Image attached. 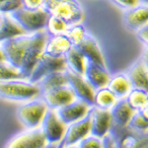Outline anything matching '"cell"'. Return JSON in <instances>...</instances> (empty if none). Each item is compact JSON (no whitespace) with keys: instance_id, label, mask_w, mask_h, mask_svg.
Returning <instances> with one entry per match:
<instances>
[{"instance_id":"obj_6","label":"cell","mask_w":148,"mask_h":148,"mask_svg":"<svg viewBox=\"0 0 148 148\" xmlns=\"http://www.w3.org/2000/svg\"><path fill=\"white\" fill-rule=\"evenodd\" d=\"M110 132L119 148H148V130L137 132L126 126L125 128L111 127Z\"/></svg>"},{"instance_id":"obj_14","label":"cell","mask_w":148,"mask_h":148,"mask_svg":"<svg viewBox=\"0 0 148 148\" xmlns=\"http://www.w3.org/2000/svg\"><path fill=\"white\" fill-rule=\"evenodd\" d=\"M90 109H91V106H89L81 100L75 99L73 102L69 103L56 111L59 119L62 121V123L68 125L74 121H77L84 118L86 114L89 113Z\"/></svg>"},{"instance_id":"obj_44","label":"cell","mask_w":148,"mask_h":148,"mask_svg":"<svg viewBox=\"0 0 148 148\" xmlns=\"http://www.w3.org/2000/svg\"><path fill=\"white\" fill-rule=\"evenodd\" d=\"M140 3L142 4H146V5H148V0H139Z\"/></svg>"},{"instance_id":"obj_41","label":"cell","mask_w":148,"mask_h":148,"mask_svg":"<svg viewBox=\"0 0 148 148\" xmlns=\"http://www.w3.org/2000/svg\"><path fill=\"white\" fill-rule=\"evenodd\" d=\"M4 15L5 14H2L1 12H0V26H1L2 22H3V19H4Z\"/></svg>"},{"instance_id":"obj_16","label":"cell","mask_w":148,"mask_h":148,"mask_svg":"<svg viewBox=\"0 0 148 148\" xmlns=\"http://www.w3.org/2000/svg\"><path fill=\"white\" fill-rule=\"evenodd\" d=\"M83 76L95 90H98L108 86L112 73L110 72L107 66H102L100 64L87 60Z\"/></svg>"},{"instance_id":"obj_22","label":"cell","mask_w":148,"mask_h":148,"mask_svg":"<svg viewBox=\"0 0 148 148\" xmlns=\"http://www.w3.org/2000/svg\"><path fill=\"white\" fill-rule=\"evenodd\" d=\"M66 69L73 73L84 75L87 59L78 47H72V49L64 56Z\"/></svg>"},{"instance_id":"obj_35","label":"cell","mask_w":148,"mask_h":148,"mask_svg":"<svg viewBox=\"0 0 148 148\" xmlns=\"http://www.w3.org/2000/svg\"><path fill=\"white\" fill-rule=\"evenodd\" d=\"M103 148H119L118 143L111 132L103 137Z\"/></svg>"},{"instance_id":"obj_15","label":"cell","mask_w":148,"mask_h":148,"mask_svg":"<svg viewBox=\"0 0 148 148\" xmlns=\"http://www.w3.org/2000/svg\"><path fill=\"white\" fill-rule=\"evenodd\" d=\"M123 21L128 30L136 33L148 25V5L139 3L128 10L123 11Z\"/></svg>"},{"instance_id":"obj_17","label":"cell","mask_w":148,"mask_h":148,"mask_svg":"<svg viewBox=\"0 0 148 148\" xmlns=\"http://www.w3.org/2000/svg\"><path fill=\"white\" fill-rule=\"evenodd\" d=\"M110 111L113 119L112 127L116 128H125L128 126L131 118L135 113L134 110L126 102L125 98L119 99Z\"/></svg>"},{"instance_id":"obj_26","label":"cell","mask_w":148,"mask_h":148,"mask_svg":"<svg viewBox=\"0 0 148 148\" xmlns=\"http://www.w3.org/2000/svg\"><path fill=\"white\" fill-rule=\"evenodd\" d=\"M15 79H27V78L24 76L21 69L12 65L7 60L0 61V82Z\"/></svg>"},{"instance_id":"obj_25","label":"cell","mask_w":148,"mask_h":148,"mask_svg":"<svg viewBox=\"0 0 148 148\" xmlns=\"http://www.w3.org/2000/svg\"><path fill=\"white\" fill-rule=\"evenodd\" d=\"M118 100L116 95L108 87H104L95 91L93 106L103 110H111Z\"/></svg>"},{"instance_id":"obj_1","label":"cell","mask_w":148,"mask_h":148,"mask_svg":"<svg viewBox=\"0 0 148 148\" xmlns=\"http://www.w3.org/2000/svg\"><path fill=\"white\" fill-rule=\"evenodd\" d=\"M47 37L49 35L46 31H40L25 33L4 40L1 45L6 60L21 69L24 76L29 79L38 60L44 54Z\"/></svg>"},{"instance_id":"obj_5","label":"cell","mask_w":148,"mask_h":148,"mask_svg":"<svg viewBox=\"0 0 148 148\" xmlns=\"http://www.w3.org/2000/svg\"><path fill=\"white\" fill-rule=\"evenodd\" d=\"M25 31V33H36L46 31L49 13L45 8L32 10L21 7L9 14Z\"/></svg>"},{"instance_id":"obj_2","label":"cell","mask_w":148,"mask_h":148,"mask_svg":"<svg viewBox=\"0 0 148 148\" xmlns=\"http://www.w3.org/2000/svg\"><path fill=\"white\" fill-rule=\"evenodd\" d=\"M42 95L38 83L29 79H15L0 82V99L8 102L25 103Z\"/></svg>"},{"instance_id":"obj_43","label":"cell","mask_w":148,"mask_h":148,"mask_svg":"<svg viewBox=\"0 0 148 148\" xmlns=\"http://www.w3.org/2000/svg\"><path fill=\"white\" fill-rule=\"evenodd\" d=\"M63 148H79L78 147V145H70V146H66V147H64Z\"/></svg>"},{"instance_id":"obj_20","label":"cell","mask_w":148,"mask_h":148,"mask_svg":"<svg viewBox=\"0 0 148 148\" xmlns=\"http://www.w3.org/2000/svg\"><path fill=\"white\" fill-rule=\"evenodd\" d=\"M125 72L130 77L132 88L142 89L148 93V66L140 57L126 69Z\"/></svg>"},{"instance_id":"obj_34","label":"cell","mask_w":148,"mask_h":148,"mask_svg":"<svg viewBox=\"0 0 148 148\" xmlns=\"http://www.w3.org/2000/svg\"><path fill=\"white\" fill-rule=\"evenodd\" d=\"M21 3L24 8L37 10V9L45 8L46 0H21Z\"/></svg>"},{"instance_id":"obj_21","label":"cell","mask_w":148,"mask_h":148,"mask_svg":"<svg viewBox=\"0 0 148 148\" xmlns=\"http://www.w3.org/2000/svg\"><path fill=\"white\" fill-rule=\"evenodd\" d=\"M107 87L116 96L118 99L125 98L132 89V84L125 71H119L113 73Z\"/></svg>"},{"instance_id":"obj_42","label":"cell","mask_w":148,"mask_h":148,"mask_svg":"<svg viewBox=\"0 0 148 148\" xmlns=\"http://www.w3.org/2000/svg\"><path fill=\"white\" fill-rule=\"evenodd\" d=\"M63 146H64L63 141H62V140H61V141L58 143V147H57V148H63Z\"/></svg>"},{"instance_id":"obj_7","label":"cell","mask_w":148,"mask_h":148,"mask_svg":"<svg viewBox=\"0 0 148 148\" xmlns=\"http://www.w3.org/2000/svg\"><path fill=\"white\" fill-rule=\"evenodd\" d=\"M66 126L67 125L63 123L57 116L56 110L49 109L45 114V118L40 127L42 128L47 142L59 143L65 134Z\"/></svg>"},{"instance_id":"obj_19","label":"cell","mask_w":148,"mask_h":148,"mask_svg":"<svg viewBox=\"0 0 148 148\" xmlns=\"http://www.w3.org/2000/svg\"><path fill=\"white\" fill-rule=\"evenodd\" d=\"M78 47L80 49L88 61L100 64L102 66H107L106 59H105L101 46H100L99 42L91 34H88L84 42L79 47Z\"/></svg>"},{"instance_id":"obj_29","label":"cell","mask_w":148,"mask_h":148,"mask_svg":"<svg viewBox=\"0 0 148 148\" xmlns=\"http://www.w3.org/2000/svg\"><path fill=\"white\" fill-rule=\"evenodd\" d=\"M69 26L70 25L61 18H58L53 15H49L46 26V32L49 36L63 35L66 34Z\"/></svg>"},{"instance_id":"obj_8","label":"cell","mask_w":148,"mask_h":148,"mask_svg":"<svg viewBox=\"0 0 148 148\" xmlns=\"http://www.w3.org/2000/svg\"><path fill=\"white\" fill-rule=\"evenodd\" d=\"M65 69L66 64L64 57H54L44 53L40 57L36 66L33 69L29 80L34 83H38L47 74L56 72V71H62Z\"/></svg>"},{"instance_id":"obj_33","label":"cell","mask_w":148,"mask_h":148,"mask_svg":"<svg viewBox=\"0 0 148 148\" xmlns=\"http://www.w3.org/2000/svg\"><path fill=\"white\" fill-rule=\"evenodd\" d=\"M112 4H114L116 8L123 11L128 10L132 7L138 5L140 3L139 0H110Z\"/></svg>"},{"instance_id":"obj_27","label":"cell","mask_w":148,"mask_h":148,"mask_svg":"<svg viewBox=\"0 0 148 148\" xmlns=\"http://www.w3.org/2000/svg\"><path fill=\"white\" fill-rule=\"evenodd\" d=\"M88 31L87 29L82 23H77L70 25L66 32V36L68 37V39L70 40V42H72L73 47H79L86 37L88 36Z\"/></svg>"},{"instance_id":"obj_30","label":"cell","mask_w":148,"mask_h":148,"mask_svg":"<svg viewBox=\"0 0 148 148\" xmlns=\"http://www.w3.org/2000/svg\"><path fill=\"white\" fill-rule=\"evenodd\" d=\"M128 127L137 132L146 131L148 130V121L143 118L139 112L136 111L128 123Z\"/></svg>"},{"instance_id":"obj_23","label":"cell","mask_w":148,"mask_h":148,"mask_svg":"<svg viewBox=\"0 0 148 148\" xmlns=\"http://www.w3.org/2000/svg\"><path fill=\"white\" fill-rule=\"evenodd\" d=\"M22 34H25V31L23 30L22 27L11 17V15L5 14L3 22L0 26V42L13 39Z\"/></svg>"},{"instance_id":"obj_37","label":"cell","mask_w":148,"mask_h":148,"mask_svg":"<svg viewBox=\"0 0 148 148\" xmlns=\"http://www.w3.org/2000/svg\"><path fill=\"white\" fill-rule=\"evenodd\" d=\"M138 112L141 114V116H143V118L146 119V120L148 121V100L146 101V103H145V104L142 106V108L140 109Z\"/></svg>"},{"instance_id":"obj_4","label":"cell","mask_w":148,"mask_h":148,"mask_svg":"<svg viewBox=\"0 0 148 148\" xmlns=\"http://www.w3.org/2000/svg\"><path fill=\"white\" fill-rule=\"evenodd\" d=\"M49 107L42 97L31 101L21 103L17 109V118L19 121L27 130L40 127Z\"/></svg>"},{"instance_id":"obj_3","label":"cell","mask_w":148,"mask_h":148,"mask_svg":"<svg viewBox=\"0 0 148 148\" xmlns=\"http://www.w3.org/2000/svg\"><path fill=\"white\" fill-rule=\"evenodd\" d=\"M45 9L49 15L61 18L69 25L82 23L85 16L79 0H46Z\"/></svg>"},{"instance_id":"obj_38","label":"cell","mask_w":148,"mask_h":148,"mask_svg":"<svg viewBox=\"0 0 148 148\" xmlns=\"http://www.w3.org/2000/svg\"><path fill=\"white\" fill-rule=\"evenodd\" d=\"M140 58H141L142 60L144 61V63L148 66V47H144V49H143V51H142L141 57H140Z\"/></svg>"},{"instance_id":"obj_39","label":"cell","mask_w":148,"mask_h":148,"mask_svg":"<svg viewBox=\"0 0 148 148\" xmlns=\"http://www.w3.org/2000/svg\"><path fill=\"white\" fill-rule=\"evenodd\" d=\"M4 60H6L5 53H4V49H3V47H2L1 42H0V61H4Z\"/></svg>"},{"instance_id":"obj_18","label":"cell","mask_w":148,"mask_h":148,"mask_svg":"<svg viewBox=\"0 0 148 148\" xmlns=\"http://www.w3.org/2000/svg\"><path fill=\"white\" fill-rule=\"evenodd\" d=\"M72 42H70L66 34L54 36L49 35L45 46L44 53L54 57H64V56L72 49Z\"/></svg>"},{"instance_id":"obj_28","label":"cell","mask_w":148,"mask_h":148,"mask_svg":"<svg viewBox=\"0 0 148 148\" xmlns=\"http://www.w3.org/2000/svg\"><path fill=\"white\" fill-rule=\"evenodd\" d=\"M125 100L135 112L139 111L148 100V93L142 89L132 88L130 93L126 95Z\"/></svg>"},{"instance_id":"obj_11","label":"cell","mask_w":148,"mask_h":148,"mask_svg":"<svg viewBox=\"0 0 148 148\" xmlns=\"http://www.w3.org/2000/svg\"><path fill=\"white\" fill-rule=\"evenodd\" d=\"M91 133V116L88 113L83 119L74 121L66 126L65 134L62 138L64 147L76 145L83 138Z\"/></svg>"},{"instance_id":"obj_10","label":"cell","mask_w":148,"mask_h":148,"mask_svg":"<svg viewBox=\"0 0 148 148\" xmlns=\"http://www.w3.org/2000/svg\"><path fill=\"white\" fill-rule=\"evenodd\" d=\"M66 74H67L68 86L73 91L76 99L81 100L92 107L94 105V96L96 90L89 84V82L85 79L83 75L73 73L67 69H66Z\"/></svg>"},{"instance_id":"obj_12","label":"cell","mask_w":148,"mask_h":148,"mask_svg":"<svg viewBox=\"0 0 148 148\" xmlns=\"http://www.w3.org/2000/svg\"><path fill=\"white\" fill-rule=\"evenodd\" d=\"M91 116V133L99 138L105 137L110 132L113 119L110 110H103L92 106L89 111Z\"/></svg>"},{"instance_id":"obj_32","label":"cell","mask_w":148,"mask_h":148,"mask_svg":"<svg viewBox=\"0 0 148 148\" xmlns=\"http://www.w3.org/2000/svg\"><path fill=\"white\" fill-rule=\"evenodd\" d=\"M79 148H103V139L94 135H88L78 142Z\"/></svg>"},{"instance_id":"obj_31","label":"cell","mask_w":148,"mask_h":148,"mask_svg":"<svg viewBox=\"0 0 148 148\" xmlns=\"http://www.w3.org/2000/svg\"><path fill=\"white\" fill-rule=\"evenodd\" d=\"M21 7V0H0V12L2 14H11Z\"/></svg>"},{"instance_id":"obj_9","label":"cell","mask_w":148,"mask_h":148,"mask_svg":"<svg viewBox=\"0 0 148 148\" xmlns=\"http://www.w3.org/2000/svg\"><path fill=\"white\" fill-rule=\"evenodd\" d=\"M49 144L42 128H32L16 135L6 145V148H45Z\"/></svg>"},{"instance_id":"obj_36","label":"cell","mask_w":148,"mask_h":148,"mask_svg":"<svg viewBox=\"0 0 148 148\" xmlns=\"http://www.w3.org/2000/svg\"><path fill=\"white\" fill-rule=\"evenodd\" d=\"M137 39L139 40V42H142V45L144 47H148V25L140 29L139 31L136 32Z\"/></svg>"},{"instance_id":"obj_24","label":"cell","mask_w":148,"mask_h":148,"mask_svg":"<svg viewBox=\"0 0 148 148\" xmlns=\"http://www.w3.org/2000/svg\"><path fill=\"white\" fill-rule=\"evenodd\" d=\"M68 80H67V74H66V69L62 71H56L47 74V76H45L44 78H42L39 82V85L40 91L46 92L47 90L53 89V88L59 87V86L67 85Z\"/></svg>"},{"instance_id":"obj_40","label":"cell","mask_w":148,"mask_h":148,"mask_svg":"<svg viewBox=\"0 0 148 148\" xmlns=\"http://www.w3.org/2000/svg\"><path fill=\"white\" fill-rule=\"evenodd\" d=\"M58 147V143H49L45 148H57Z\"/></svg>"},{"instance_id":"obj_13","label":"cell","mask_w":148,"mask_h":148,"mask_svg":"<svg viewBox=\"0 0 148 148\" xmlns=\"http://www.w3.org/2000/svg\"><path fill=\"white\" fill-rule=\"evenodd\" d=\"M40 97L46 102L49 109L51 110H57L61 108V107L73 102L76 99L75 95L68 84L42 92Z\"/></svg>"}]
</instances>
